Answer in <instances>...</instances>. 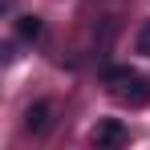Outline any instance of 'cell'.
<instances>
[{"label": "cell", "instance_id": "4", "mask_svg": "<svg viewBox=\"0 0 150 150\" xmlns=\"http://www.w3.org/2000/svg\"><path fill=\"white\" fill-rule=\"evenodd\" d=\"M16 33H21L25 41H37V37L45 33V25H41V16H21V21H16Z\"/></svg>", "mask_w": 150, "mask_h": 150}, {"label": "cell", "instance_id": "1", "mask_svg": "<svg viewBox=\"0 0 150 150\" xmlns=\"http://www.w3.org/2000/svg\"><path fill=\"white\" fill-rule=\"evenodd\" d=\"M105 81L114 85V93L122 101H130V105H146L150 101V77L134 73V69H126V65H105Z\"/></svg>", "mask_w": 150, "mask_h": 150}, {"label": "cell", "instance_id": "2", "mask_svg": "<svg viewBox=\"0 0 150 150\" xmlns=\"http://www.w3.org/2000/svg\"><path fill=\"white\" fill-rule=\"evenodd\" d=\"M49 118H53L49 101H33V105L25 110V130L28 134H45V130H49Z\"/></svg>", "mask_w": 150, "mask_h": 150}, {"label": "cell", "instance_id": "3", "mask_svg": "<svg viewBox=\"0 0 150 150\" xmlns=\"http://www.w3.org/2000/svg\"><path fill=\"white\" fill-rule=\"evenodd\" d=\"M126 142V130H122V122H101L98 126V146H122Z\"/></svg>", "mask_w": 150, "mask_h": 150}, {"label": "cell", "instance_id": "5", "mask_svg": "<svg viewBox=\"0 0 150 150\" xmlns=\"http://www.w3.org/2000/svg\"><path fill=\"white\" fill-rule=\"evenodd\" d=\"M138 53H146V57H150V21L142 25V33H138Z\"/></svg>", "mask_w": 150, "mask_h": 150}]
</instances>
